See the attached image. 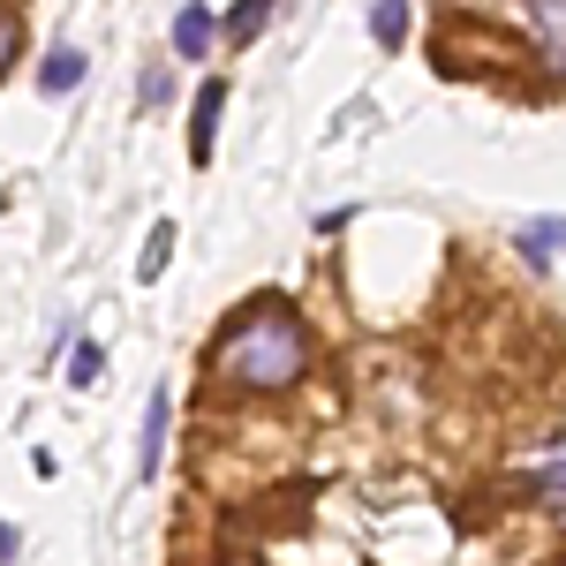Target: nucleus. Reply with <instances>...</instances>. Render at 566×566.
Returning a JSON list of instances; mask_svg holds the SVG:
<instances>
[{
	"mask_svg": "<svg viewBox=\"0 0 566 566\" xmlns=\"http://www.w3.org/2000/svg\"><path fill=\"white\" fill-rule=\"evenodd\" d=\"M219 106H227V84H205V91H197V106H189V151H197V159H212Z\"/></svg>",
	"mask_w": 566,
	"mask_h": 566,
	"instance_id": "20e7f679",
	"label": "nucleus"
},
{
	"mask_svg": "<svg viewBox=\"0 0 566 566\" xmlns=\"http://www.w3.org/2000/svg\"><path fill=\"white\" fill-rule=\"evenodd\" d=\"M219 39V23H212V8H197V0H181V15H175V53L181 61H205Z\"/></svg>",
	"mask_w": 566,
	"mask_h": 566,
	"instance_id": "7ed1b4c3",
	"label": "nucleus"
},
{
	"mask_svg": "<svg viewBox=\"0 0 566 566\" xmlns=\"http://www.w3.org/2000/svg\"><path fill=\"white\" fill-rule=\"evenodd\" d=\"M528 23L544 31V45L566 61V0H528Z\"/></svg>",
	"mask_w": 566,
	"mask_h": 566,
	"instance_id": "1a4fd4ad",
	"label": "nucleus"
},
{
	"mask_svg": "<svg viewBox=\"0 0 566 566\" xmlns=\"http://www.w3.org/2000/svg\"><path fill=\"white\" fill-rule=\"evenodd\" d=\"M212 363L234 392H287L310 370V325L280 303V295H264L250 317L227 325V340H219Z\"/></svg>",
	"mask_w": 566,
	"mask_h": 566,
	"instance_id": "f257e3e1",
	"label": "nucleus"
},
{
	"mask_svg": "<svg viewBox=\"0 0 566 566\" xmlns=\"http://www.w3.org/2000/svg\"><path fill=\"white\" fill-rule=\"evenodd\" d=\"M15 53H23V23H15V8H0V76H8Z\"/></svg>",
	"mask_w": 566,
	"mask_h": 566,
	"instance_id": "f8f14e48",
	"label": "nucleus"
},
{
	"mask_svg": "<svg viewBox=\"0 0 566 566\" xmlns=\"http://www.w3.org/2000/svg\"><path fill=\"white\" fill-rule=\"evenodd\" d=\"M15 552H23V528H15V522H0V566L15 559Z\"/></svg>",
	"mask_w": 566,
	"mask_h": 566,
	"instance_id": "4468645a",
	"label": "nucleus"
},
{
	"mask_svg": "<svg viewBox=\"0 0 566 566\" xmlns=\"http://www.w3.org/2000/svg\"><path fill=\"white\" fill-rule=\"evenodd\" d=\"M552 566H566V552H559V559H552Z\"/></svg>",
	"mask_w": 566,
	"mask_h": 566,
	"instance_id": "2eb2a0df",
	"label": "nucleus"
},
{
	"mask_svg": "<svg viewBox=\"0 0 566 566\" xmlns=\"http://www.w3.org/2000/svg\"><path fill=\"white\" fill-rule=\"evenodd\" d=\"M370 39L386 45V53L408 39V0H370Z\"/></svg>",
	"mask_w": 566,
	"mask_h": 566,
	"instance_id": "6e6552de",
	"label": "nucleus"
},
{
	"mask_svg": "<svg viewBox=\"0 0 566 566\" xmlns=\"http://www.w3.org/2000/svg\"><path fill=\"white\" fill-rule=\"evenodd\" d=\"M167 258H175V219H159V227H151V242H144V264H136V272H144V280H159Z\"/></svg>",
	"mask_w": 566,
	"mask_h": 566,
	"instance_id": "9d476101",
	"label": "nucleus"
},
{
	"mask_svg": "<svg viewBox=\"0 0 566 566\" xmlns=\"http://www.w3.org/2000/svg\"><path fill=\"white\" fill-rule=\"evenodd\" d=\"M528 491H536V499H566V461H552V469L528 483Z\"/></svg>",
	"mask_w": 566,
	"mask_h": 566,
	"instance_id": "ddd939ff",
	"label": "nucleus"
},
{
	"mask_svg": "<svg viewBox=\"0 0 566 566\" xmlns=\"http://www.w3.org/2000/svg\"><path fill=\"white\" fill-rule=\"evenodd\" d=\"M98 370H106V355L91 348V340H84V348H69V386H98Z\"/></svg>",
	"mask_w": 566,
	"mask_h": 566,
	"instance_id": "9b49d317",
	"label": "nucleus"
},
{
	"mask_svg": "<svg viewBox=\"0 0 566 566\" xmlns=\"http://www.w3.org/2000/svg\"><path fill=\"white\" fill-rule=\"evenodd\" d=\"M84 69H91V61L76 53V45H53V53H45V69H39V91H45V98H61V91L84 84Z\"/></svg>",
	"mask_w": 566,
	"mask_h": 566,
	"instance_id": "39448f33",
	"label": "nucleus"
},
{
	"mask_svg": "<svg viewBox=\"0 0 566 566\" xmlns=\"http://www.w3.org/2000/svg\"><path fill=\"white\" fill-rule=\"evenodd\" d=\"M514 242H522L528 264H552V258H566V219H528Z\"/></svg>",
	"mask_w": 566,
	"mask_h": 566,
	"instance_id": "423d86ee",
	"label": "nucleus"
},
{
	"mask_svg": "<svg viewBox=\"0 0 566 566\" xmlns=\"http://www.w3.org/2000/svg\"><path fill=\"white\" fill-rule=\"evenodd\" d=\"M272 8H280V0H234V8H227V39L234 45H250L264 31V23H272Z\"/></svg>",
	"mask_w": 566,
	"mask_h": 566,
	"instance_id": "0eeeda50",
	"label": "nucleus"
},
{
	"mask_svg": "<svg viewBox=\"0 0 566 566\" xmlns=\"http://www.w3.org/2000/svg\"><path fill=\"white\" fill-rule=\"evenodd\" d=\"M167 423H175V400H167V392H151V408H144V438H136V483L159 476V453H167Z\"/></svg>",
	"mask_w": 566,
	"mask_h": 566,
	"instance_id": "f03ea898",
	"label": "nucleus"
}]
</instances>
